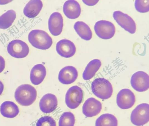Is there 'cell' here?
<instances>
[{"mask_svg":"<svg viewBox=\"0 0 149 126\" xmlns=\"http://www.w3.org/2000/svg\"><path fill=\"white\" fill-rule=\"evenodd\" d=\"M37 96V92L35 88L28 84L19 86L15 93L16 101L20 105L24 106L32 104L36 100Z\"/></svg>","mask_w":149,"mask_h":126,"instance_id":"6da1fadb","label":"cell"},{"mask_svg":"<svg viewBox=\"0 0 149 126\" xmlns=\"http://www.w3.org/2000/svg\"><path fill=\"white\" fill-rule=\"evenodd\" d=\"M5 62L4 59L0 55V73H1L5 69Z\"/></svg>","mask_w":149,"mask_h":126,"instance_id":"4316f807","label":"cell"},{"mask_svg":"<svg viewBox=\"0 0 149 126\" xmlns=\"http://www.w3.org/2000/svg\"><path fill=\"white\" fill-rule=\"evenodd\" d=\"M16 17L15 12L13 10H8L0 16V29H5L12 24Z\"/></svg>","mask_w":149,"mask_h":126,"instance_id":"603a6c76","label":"cell"},{"mask_svg":"<svg viewBox=\"0 0 149 126\" xmlns=\"http://www.w3.org/2000/svg\"><path fill=\"white\" fill-rule=\"evenodd\" d=\"M135 100L134 93L128 89H121L117 96V104L122 109H126L131 108L134 105Z\"/></svg>","mask_w":149,"mask_h":126,"instance_id":"30bf717a","label":"cell"},{"mask_svg":"<svg viewBox=\"0 0 149 126\" xmlns=\"http://www.w3.org/2000/svg\"><path fill=\"white\" fill-rule=\"evenodd\" d=\"M31 45L37 48L45 50L49 49L52 44V38L45 31L40 30H31L28 36Z\"/></svg>","mask_w":149,"mask_h":126,"instance_id":"7a4b0ae2","label":"cell"},{"mask_svg":"<svg viewBox=\"0 0 149 126\" xmlns=\"http://www.w3.org/2000/svg\"><path fill=\"white\" fill-rule=\"evenodd\" d=\"M4 89V85L2 82L0 80V95L2 93Z\"/></svg>","mask_w":149,"mask_h":126,"instance_id":"f1b7e54d","label":"cell"},{"mask_svg":"<svg viewBox=\"0 0 149 126\" xmlns=\"http://www.w3.org/2000/svg\"><path fill=\"white\" fill-rule=\"evenodd\" d=\"M63 11L68 18L74 19L78 18L80 15L81 9L78 2L73 0H68L64 3Z\"/></svg>","mask_w":149,"mask_h":126,"instance_id":"2e32d148","label":"cell"},{"mask_svg":"<svg viewBox=\"0 0 149 126\" xmlns=\"http://www.w3.org/2000/svg\"><path fill=\"white\" fill-rule=\"evenodd\" d=\"M46 75V69L42 64H37L32 68L30 73V78L31 82L35 85L41 83Z\"/></svg>","mask_w":149,"mask_h":126,"instance_id":"e0dca14e","label":"cell"},{"mask_svg":"<svg viewBox=\"0 0 149 126\" xmlns=\"http://www.w3.org/2000/svg\"><path fill=\"white\" fill-rule=\"evenodd\" d=\"M75 122L74 114L70 112H65L61 115L59 118L58 126H74Z\"/></svg>","mask_w":149,"mask_h":126,"instance_id":"cb8c5ba5","label":"cell"},{"mask_svg":"<svg viewBox=\"0 0 149 126\" xmlns=\"http://www.w3.org/2000/svg\"><path fill=\"white\" fill-rule=\"evenodd\" d=\"M101 65L100 61L97 59L92 60L88 64L82 74L83 79L89 80L95 75Z\"/></svg>","mask_w":149,"mask_h":126,"instance_id":"ffe728a7","label":"cell"},{"mask_svg":"<svg viewBox=\"0 0 149 126\" xmlns=\"http://www.w3.org/2000/svg\"><path fill=\"white\" fill-rule=\"evenodd\" d=\"M48 28L51 33L57 36L62 32L63 25V19L59 12H55L50 16L48 20Z\"/></svg>","mask_w":149,"mask_h":126,"instance_id":"4fadbf2b","label":"cell"},{"mask_svg":"<svg viewBox=\"0 0 149 126\" xmlns=\"http://www.w3.org/2000/svg\"><path fill=\"white\" fill-rule=\"evenodd\" d=\"M118 121L116 117L110 114H103L96 119L95 126H118Z\"/></svg>","mask_w":149,"mask_h":126,"instance_id":"7402d4cb","label":"cell"},{"mask_svg":"<svg viewBox=\"0 0 149 126\" xmlns=\"http://www.w3.org/2000/svg\"><path fill=\"white\" fill-rule=\"evenodd\" d=\"M74 28L78 35L85 40H89L92 36V31L90 27L82 21H77L74 24Z\"/></svg>","mask_w":149,"mask_h":126,"instance_id":"44dd1931","label":"cell"},{"mask_svg":"<svg viewBox=\"0 0 149 126\" xmlns=\"http://www.w3.org/2000/svg\"><path fill=\"white\" fill-rule=\"evenodd\" d=\"M91 89L93 93L97 97L103 100L109 98L113 92L111 84L104 78H98L92 82Z\"/></svg>","mask_w":149,"mask_h":126,"instance_id":"3957f363","label":"cell"},{"mask_svg":"<svg viewBox=\"0 0 149 126\" xmlns=\"http://www.w3.org/2000/svg\"><path fill=\"white\" fill-rule=\"evenodd\" d=\"M83 2L89 6H93L95 5L99 0H83Z\"/></svg>","mask_w":149,"mask_h":126,"instance_id":"83f0119b","label":"cell"},{"mask_svg":"<svg viewBox=\"0 0 149 126\" xmlns=\"http://www.w3.org/2000/svg\"><path fill=\"white\" fill-rule=\"evenodd\" d=\"M96 34L104 39H109L114 35L116 28L114 24L109 21L101 20L97 21L94 26Z\"/></svg>","mask_w":149,"mask_h":126,"instance_id":"52a82bcc","label":"cell"},{"mask_svg":"<svg viewBox=\"0 0 149 126\" xmlns=\"http://www.w3.org/2000/svg\"><path fill=\"white\" fill-rule=\"evenodd\" d=\"M78 73L74 67L68 66L62 68L58 75V80L62 84H69L74 82L77 79Z\"/></svg>","mask_w":149,"mask_h":126,"instance_id":"5bb4252c","label":"cell"},{"mask_svg":"<svg viewBox=\"0 0 149 126\" xmlns=\"http://www.w3.org/2000/svg\"><path fill=\"white\" fill-rule=\"evenodd\" d=\"M130 83L132 87L137 91H146L149 87V75L143 71L136 72L132 76Z\"/></svg>","mask_w":149,"mask_h":126,"instance_id":"ba28073f","label":"cell"},{"mask_svg":"<svg viewBox=\"0 0 149 126\" xmlns=\"http://www.w3.org/2000/svg\"><path fill=\"white\" fill-rule=\"evenodd\" d=\"M42 6V3L41 0H30L24 7L23 10L24 13L28 18L35 17L39 14Z\"/></svg>","mask_w":149,"mask_h":126,"instance_id":"ac0fdd59","label":"cell"},{"mask_svg":"<svg viewBox=\"0 0 149 126\" xmlns=\"http://www.w3.org/2000/svg\"><path fill=\"white\" fill-rule=\"evenodd\" d=\"M58 100L56 97L52 93H47L44 95L39 102L40 110L45 113L52 112L56 108Z\"/></svg>","mask_w":149,"mask_h":126,"instance_id":"9a60e30c","label":"cell"},{"mask_svg":"<svg viewBox=\"0 0 149 126\" xmlns=\"http://www.w3.org/2000/svg\"><path fill=\"white\" fill-rule=\"evenodd\" d=\"M84 96L83 91L80 87L77 86H72L68 90L65 95L66 104L70 109H75L82 102Z\"/></svg>","mask_w":149,"mask_h":126,"instance_id":"5b68a950","label":"cell"},{"mask_svg":"<svg viewBox=\"0 0 149 126\" xmlns=\"http://www.w3.org/2000/svg\"><path fill=\"white\" fill-rule=\"evenodd\" d=\"M36 126H56V123L52 117L45 116L41 117L38 120Z\"/></svg>","mask_w":149,"mask_h":126,"instance_id":"d4e9b609","label":"cell"},{"mask_svg":"<svg viewBox=\"0 0 149 126\" xmlns=\"http://www.w3.org/2000/svg\"><path fill=\"white\" fill-rule=\"evenodd\" d=\"M0 112L3 116L13 118L18 115L19 109L18 106L14 102L7 101L3 102L1 105Z\"/></svg>","mask_w":149,"mask_h":126,"instance_id":"d6986e66","label":"cell"},{"mask_svg":"<svg viewBox=\"0 0 149 126\" xmlns=\"http://www.w3.org/2000/svg\"><path fill=\"white\" fill-rule=\"evenodd\" d=\"M8 53L12 57L17 58H22L28 54L29 48L24 42L19 39L13 40L8 45Z\"/></svg>","mask_w":149,"mask_h":126,"instance_id":"8992f818","label":"cell"},{"mask_svg":"<svg viewBox=\"0 0 149 126\" xmlns=\"http://www.w3.org/2000/svg\"><path fill=\"white\" fill-rule=\"evenodd\" d=\"M113 17L118 24L131 34H134L136 30V23L133 19L127 14L120 11H114Z\"/></svg>","mask_w":149,"mask_h":126,"instance_id":"9c48e42d","label":"cell"},{"mask_svg":"<svg viewBox=\"0 0 149 126\" xmlns=\"http://www.w3.org/2000/svg\"><path fill=\"white\" fill-rule=\"evenodd\" d=\"M56 50L58 54L65 58L73 56L76 51V48L73 42L67 39H62L56 44Z\"/></svg>","mask_w":149,"mask_h":126,"instance_id":"7c38bea8","label":"cell"},{"mask_svg":"<svg viewBox=\"0 0 149 126\" xmlns=\"http://www.w3.org/2000/svg\"><path fill=\"white\" fill-rule=\"evenodd\" d=\"M102 109L101 102L93 98L88 99L84 104L82 112L86 117H91L99 114Z\"/></svg>","mask_w":149,"mask_h":126,"instance_id":"8fae6325","label":"cell"},{"mask_svg":"<svg viewBox=\"0 0 149 126\" xmlns=\"http://www.w3.org/2000/svg\"><path fill=\"white\" fill-rule=\"evenodd\" d=\"M130 120L134 125L136 126H143L149 120V105L146 103L137 105L132 111Z\"/></svg>","mask_w":149,"mask_h":126,"instance_id":"277c9868","label":"cell"},{"mask_svg":"<svg viewBox=\"0 0 149 126\" xmlns=\"http://www.w3.org/2000/svg\"><path fill=\"white\" fill-rule=\"evenodd\" d=\"M134 5L136 9L140 12L145 13L149 11V0H135Z\"/></svg>","mask_w":149,"mask_h":126,"instance_id":"484cf974","label":"cell"}]
</instances>
